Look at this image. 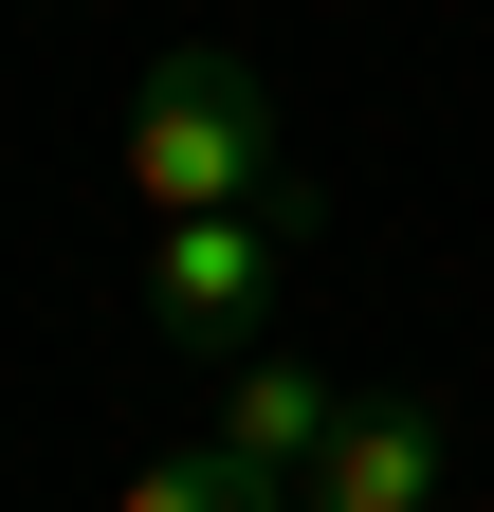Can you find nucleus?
<instances>
[{
    "label": "nucleus",
    "instance_id": "obj_1",
    "mask_svg": "<svg viewBox=\"0 0 494 512\" xmlns=\"http://www.w3.org/2000/svg\"><path fill=\"white\" fill-rule=\"evenodd\" d=\"M275 92L238 74V55H165L147 110H129V202L147 220H202V202H275Z\"/></svg>",
    "mask_w": 494,
    "mask_h": 512
},
{
    "label": "nucleus",
    "instance_id": "obj_4",
    "mask_svg": "<svg viewBox=\"0 0 494 512\" xmlns=\"http://www.w3.org/2000/svg\"><path fill=\"white\" fill-rule=\"evenodd\" d=\"M330 421H348V403H330V384L293 366V348H257V366L220 384V439H238L257 476H312V458H330Z\"/></svg>",
    "mask_w": 494,
    "mask_h": 512
},
{
    "label": "nucleus",
    "instance_id": "obj_3",
    "mask_svg": "<svg viewBox=\"0 0 494 512\" xmlns=\"http://www.w3.org/2000/svg\"><path fill=\"white\" fill-rule=\"evenodd\" d=\"M440 494V421L421 403H348L330 458H312V512H421Z\"/></svg>",
    "mask_w": 494,
    "mask_h": 512
},
{
    "label": "nucleus",
    "instance_id": "obj_2",
    "mask_svg": "<svg viewBox=\"0 0 494 512\" xmlns=\"http://www.w3.org/2000/svg\"><path fill=\"white\" fill-rule=\"evenodd\" d=\"M293 220H312V183L165 220V238H147V330H165V348H238V330H257V293H275V256H293Z\"/></svg>",
    "mask_w": 494,
    "mask_h": 512
},
{
    "label": "nucleus",
    "instance_id": "obj_5",
    "mask_svg": "<svg viewBox=\"0 0 494 512\" xmlns=\"http://www.w3.org/2000/svg\"><path fill=\"white\" fill-rule=\"evenodd\" d=\"M110 512H293V476H257L238 439H202V458H147Z\"/></svg>",
    "mask_w": 494,
    "mask_h": 512
}]
</instances>
